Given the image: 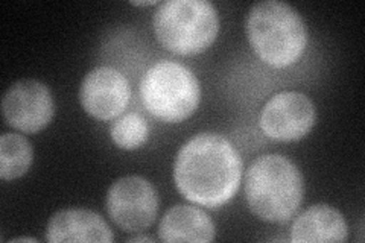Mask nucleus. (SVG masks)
<instances>
[{
    "label": "nucleus",
    "mask_w": 365,
    "mask_h": 243,
    "mask_svg": "<svg viewBox=\"0 0 365 243\" xmlns=\"http://www.w3.org/2000/svg\"><path fill=\"white\" fill-rule=\"evenodd\" d=\"M242 170V158L230 140L216 133H201L178 150L174 181L187 201L220 208L239 190Z\"/></svg>",
    "instance_id": "f257e3e1"
},
{
    "label": "nucleus",
    "mask_w": 365,
    "mask_h": 243,
    "mask_svg": "<svg viewBox=\"0 0 365 243\" xmlns=\"http://www.w3.org/2000/svg\"><path fill=\"white\" fill-rule=\"evenodd\" d=\"M303 175L280 154L257 157L245 172V198L251 213L269 224H284L299 210Z\"/></svg>",
    "instance_id": "f03ea898"
},
{
    "label": "nucleus",
    "mask_w": 365,
    "mask_h": 243,
    "mask_svg": "<svg viewBox=\"0 0 365 243\" xmlns=\"http://www.w3.org/2000/svg\"><path fill=\"white\" fill-rule=\"evenodd\" d=\"M245 28L255 53L271 67H289L306 51L304 19L295 8L280 0H262L251 6Z\"/></svg>",
    "instance_id": "7ed1b4c3"
},
{
    "label": "nucleus",
    "mask_w": 365,
    "mask_h": 243,
    "mask_svg": "<svg viewBox=\"0 0 365 243\" xmlns=\"http://www.w3.org/2000/svg\"><path fill=\"white\" fill-rule=\"evenodd\" d=\"M153 26L165 49L187 56L210 48L220 32V17L207 0H166L157 6Z\"/></svg>",
    "instance_id": "20e7f679"
},
{
    "label": "nucleus",
    "mask_w": 365,
    "mask_h": 243,
    "mask_svg": "<svg viewBox=\"0 0 365 243\" xmlns=\"http://www.w3.org/2000/svg\"><path fill=\"white\" fill-rule=\"evenodd\" d=\"M140 98L154 118L180 123L197 111L201 100L200 81L190 68L163 60L148 68L140 81Z\"/></svg>",
    "instance_id": "39448f33"
},
{
    "label": "nucleus",
    "mask_w": 365,
    "mask_h": 243,
    "mask_svg": "<svg viewBox=\"0 0 365 243\" xmlns=\"http://www.w3.org/2000/svg\"><path fill=\"white\" fill-rule=\"evenodd\" d=\"M111 221L127 233L150 228L158 214V195L153 184L139 175L114 181L106 198Z\"/></svg>",
    "instance_id": "423d86ee"
},
{
    "label": "nucleus",
    "mask_w": 365,
    "mask_h": 243,
    "mask_svg": "<svg viewBox=\"0 0 365 243\" xmlns=\"http://www.w3.org/2000/svg\"><path fill=\"white\" fill-rule=\"evenodd\" d=\"M260 128L277 142H297L306 137L317 122L314 102L300 91H280L260 113Z\"/></svg>",
    "instance_id": "0eeeda50"
},
{
    "label": "nucleus",
    "mask_w": 365,
    "mask_h": 243,
    "mask_svg": "<svg viewBox=\"0 0 365 243\" xmlns=\"http://www.w3.org/2000/svg\"><path fill=\"white\" fill-rule=\"evenodd\" d=\"M55 102L49 87L37 79H20L2 99V114L9 126L25 134H36L52 122Z\"/></svg>",
    "instance_id": "6e6552de"
},
{
    "label": "nucleus",
    "mask_w": 365,
    "mask_h": 243,
    "mask_svg": "<svg viewBox=\"0 0 365 243\" xmlns=\"http://www.w3.org/2000/svg\"><path fill=\"white\" fill-rule=\"evenodd\" d=\"M131 87L118 68L99 66L90 71L79 87V102L87 114L98 120H113L127 108Z\"/></svg>",
    "instance_id": "1a4fd4ad"
},
{
    "label": "nucleus",
    "mask_w": 365,
    "mask_h": 243,
    "mask_svg": "<svg viewBox=\"0 0 365 243\" xmlns=\"http://www.w3.org/2000/svg\"><path fill=\"white\" fill-rule=\"evenodd\" d=\"M51 243L58 242H101L114 240L113 229L106 219L87 208H64L51 216L46 225V237Z\"/></svg>",
    "instance_id": "9d476101"
},
{
    "label": "nucleus",
    "mask_w": 365,
    "mask_h": 243,
    "mask_svg": "<svg viewBox=\"0 0 365 243\" xmlns=\"http://www.w3.org/2000/svg\"><path fill=\"white\" fill-rule=\"evenodd\" d=\"M349 227L344 216L335 207L317 204L295 219L291 227V240L302 242H346Z\"/></svg>",
    "instance_id": "9b49d317"
},
{
    "label": "nucleus",
    "mask_w": 365,
    "mask_h": 243,
    "mask_svg": "<svg viewBox=\"0 0 365 243\" xmlns=\"http://www.w3.org/2000/svg\"><path fill=\"white\" fill-rule=\"evenodd\" d=\"M216 236L210 216L195 205L177 204L165 213L158 225V237L163 242L207 243Z\"/></svg>",
    "instance_id": "f8f14e48"
},
{
    "label": "nucleus",
    "mask_w": 365,
    "mask_h": 243,
    "mask_svg": "<svg viewBox=\"0 0 365 243\" xmlns=\"http://www.w3.org/2000/svg\"><path fill=\"white\" fill-rule=\"evenodd\" d=\"M34 160V149L21 134L5 133L0 137V178L13 181L26 175Z\"/></svg>",
    "instance_id": "ddd939ff"
},
{
    "label": "nucleus",
    "mask_w": 365,
    "mask_h": 243,
    "mask_svg": "<svg viewBox=\"0 0 365 243\" xmlns=\"http://www.w3.org/2000/svg\"><path fill=\"white\" fill-rule=\"evenodd\" d=\"M150 134V126L139 113H128L113 122L110 137L113 143L123 150H134L142 148Z\"/></svg>",
    "instance_id": "4468645a"
},
{
    "label": "nucleus",
    "mask_w": 365,
    "mask_h": 243,
    "mask_svg": "<svg viewBox=\"0 0 365 243\" xmlns=\"http://www.w3.org/2000/svg\"><path fill=\"white\" fill-rule=\"evenodd\" d=\"M131 5L134 6H153V5H160L157 0H146V2H135V0H133Z\"/></svg>",
    "instance_id": "2eb2a0df"
},
{
    "label": "nucleus",
    "mask_w": 365,
    "mask_h": 243,
    "mask_svg": "<svg viewBox=\"0 0 365 243\" xmlns=\"http://www.w3.org/2000/svg\"><path fill=\"white\" fill-rule=\"evenodd\" d=\"M128 242H154L153 237H148V236H134L131 239H128Z\"/></svg>",
    "instance_id": "dca6fc26"
},
{
    "label": "nucleus",
    "mask_w": 365,
    "mask_h": 243,
    "mask_svg": "<svg viewBox=\"0 0 365 243\" xmlns=\"http://www.w3.org/2000/svg\"><path fill=\"white\" fill-rule=\"evenodd\" d=\"M13 242H37V239H32V237H17V239H13Z\"/></svg>",
    "instance_id": "f3484780"
}]
</instances>
